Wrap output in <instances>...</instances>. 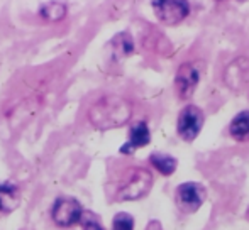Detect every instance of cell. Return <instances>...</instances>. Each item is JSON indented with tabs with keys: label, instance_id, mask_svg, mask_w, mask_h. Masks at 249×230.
<instances>
[{
	"label": "cell",
	"instance_id": "obj_6",
	"mask_svg": "<svg viewBox=\"0 0 249 230\" xmlns=\"http://www.w3.org/2000/svg\"><path fill=\"white\" fill-rule=\"evenodd\" d=\"M207 200V190L203 184L188 181L177 188L175 191V203L178 210L183 214H195Z\"/></svg>",
	"mask_w": 249,
	"mask_h": 230
},
{
	"label": "cell",
	"instance_id": "obj_3",
	"mask_svg": "<svg viewBox=\"0 0 249 230\" xmlns=\"http://www.w3.org/2000/svg\"><path fill=\"white\" fill-rule=\"evenodd\" d=\"M203 75L202 61H188L178 68L177 78H175V90L180 100H188L194 97L200 80Z\"/></svg>",
	"mask_w": 249,
	"mask_h": 230
},
{
	"label": "cell",
	"instance_id": "obj_2",
	"mask_svg": "<svg viewBox=\"0 0 249 230\" xmlns=\"http://www.w3.org/2000/svg\"><path fill=\"white\" fill-rule=\"evenodd\" d=\"M151 186H153V174L144 168H132L119 186L115 197L119 201L141 200L151 191Z\"/></svg>",
	"mask_w": 249,
	"mask_h": 230
},
{
	"label": "cell",
	"instance_id": "obj_10",
	"mask_svg": "<svg viewBox=\"0 0 249 230\" xmlns=\"http://www.w3.org/2000/svg\"><path fill=\"white\" fill-rule=\"evenodd\" d=\"M20 203V191L14 183H0V212H14Z\"/></svg>",
	"mask_w": 249,
	"mask_h": 230
},
{
	"label": "cell",
	"instance_id": "obj_5",
	"mask_svg": "<svg viewBox=\"0 0 249 230\" xmlns=\"http://www.w3.org/2000/svg\"><path fill=\"white\" fill-rule=\"evenodd\" d=\"M151 7L156 19L164 26H178L190 14L188 0H153Z\"/></svg>",
	"mask_w": 249,
	"mask_h": 230
},
{
	"label": "cell",
	"instance_id": "obj_9",
	"mask_svg": "<svg viewBox=\"0 0 249 230\" xmlns=\"http://www.w3.org/2000/svg\"><path fill=\"white\" fill-rule=\"evenodd\" d=\"M151 142V132L149 127L144 120L136 122L131 127V132H129V139L124 146L121 148L122 154H132L136 149H141L144 146H148Z\"/></svg>",
	"mask_w": 249,
	"mask_h": 230
},
{
	"label": "cell",
	"instance_id": "obj_12",
	"mask_svg": "<svg viewBox=\"0 0 249 230\" xmlns=\"http://www.w3.org/2000/svg\"><path fill=\"white\" fill-rule=\"evenodd\" d=\"M110 53L115 59L127 58L134 53V41H132L129 33H119L114 39L110 41Z\"/></svg>",
	"mask_w": 249,
	"mask_h": 230
},
{
	"label": "cell",
	"instance_id": "obj_14",
	"mask_svg": "<svg viewBox=\"0 0 249 230\" xmlns=\"http://www.w3.org/2000/svg\"><path fill=\"white\" fill-rule=\"evenodd\" d=\"M39 14L48 22H59V20H63L66 17L68 9H66V5L63 2L53 0V2H48V3H44V5H41Z\"/></svg>",
	"mask_w": 249,
	"mask_h": 230
},
{
	"label": "cell",
	"instance_id": "obj_16",
	"mask_svg": "<svg viewBox=\"0 0 249 230\" xmlns=\"http://www.w3.org/2000/svg\"><path fill=\"white\" fill-rule=\"evenodd\" d=\"M80 224H82L83 229H102L100 220L93 214H90V212H83L82 218H80Z\"/></svg>",
	"mask_w": 249,
	"mask_h": 230
},
{
	"label": "cell",
	"instance_id": "obj_8",
	"mask_svg": "<svg viewBox=\"0 0 249 230\" xmlns=\"http://www.w3.org/2000/svg\"><path fill=\"white\" fill-rule=\"evenodd\" d=\"M224 82L234 90L239 92L249 83V59L237 58L226 68L224 73Z\"/></svg>",
	"mask_w": 249,
	"mask_h": 230
},
{
	"label": "cell",
	"instance_id": "obj_13",
	"mask_svg": "<svg viewBox=\"0 0 249 230\" xmlns=\"http://www.w3.org/2000/svg\"><path fill=\"white\" fill-rule=\"evenodd\" d=\"M149 161L163 176H171L178 168L177 158H173L170 154H164V152H153L149 156Z\"/></svg>",
	"mask_w": 249,
	"mask_h": 230
},
{
	"label": "cell",
	"instance_id": "obj_15",
	"mask_svg": "<svg viewBox=\"0 0 249 230\" xmlns=\"http://www.w3.org/2000/svg\"><path fill=\"white\" fill-rule=\"evenodd\" d=\"M112 227L115 230H131L134 229V218L131 217L129 214H117L112 220Z\"/></svg>",
	"mask_w": 249,
	"mask_h": 230
},
{
	"label": "cell",
	"instance_id": "obj_11",
	"mask_svg": "<svg viewBox=\"0 0 249 230\" xmlns=\"http://www.w3.org/2000/svg\"><path fill=\"white\" fill-rule=\"evenodd\" d=\"M229 134L237 142H249V110H243L231 120Z\"/></svg>",
	"mask_w": 249,
	"mask_h": 230
},
{
	"label": "cell",
	"instance_id": "obj_1",
	"mask_svg": "<svg viewBox=\"0 0 249 230\" xmlns=\"http://www.w3.org/2000/svg\"><path fill=\"white\" fill-rule=\"evenodd\" d=\"M132 117V105L119 95H105L89 110V120L99 131H112L125 125Z\"/></svg>",
	"mask_w": 249,
	"mask_h": 230
},
{
	"label": "cell",
	"instance_id": "obj_4",
	"mask_svg": "<svg viewBox=\"0 0 249 230\" xmlns=\"http://www.w3.org/2000/svg\"><path fill=\"white\" fill-rule=\"evenodd\" d=\"M205 124V114L197 105H185L178 114L177 131L185 142H194Z\"/></svg>",
	"mask_w": 249,
	"mask_h": 230
},
{
	"label": "cell",
	"instance_id": "obj_17",
	"mask_svg": "<svg viewBox=\"0 0 249 230\" xmlns=\"http://www.w3.org/2000/svg\"><path fill=\"white\" fill-rule=\"evenodd\" d=\"M237 2H246V0H237Z\"/></svg>",
	"mask_w": 249,
	"mask_h": 230
},
{
	"label": "cell",
	"instance_id": "obj_7",
	"mask_svg": "<svg viewBox=\"0 0 249 230\" xmlns=\"http://www.w3.org/2000/svg\"><path fill=\"white\" fill-rule=\"evenodd\" d=\"M83 207L75 198H58L53 205V220L59 227H71L75 224H80V218L83 215Z\"/></svg>",
	"mask_w": 249,
	"mask_h": 230
}]
</instances>
